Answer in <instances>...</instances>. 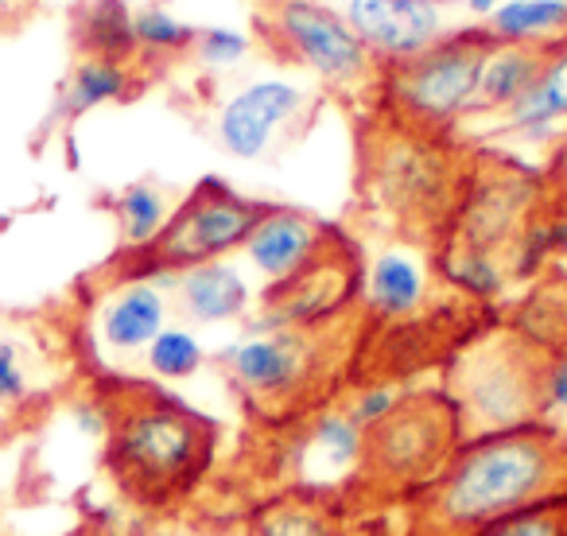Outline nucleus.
Instances as JSON below:
<instances>
[{"mask_svg": "<svg viewBox=\"0 0 567 536\" xmlns=\"http://www.w3.org/2000/svg\"><path fill=\"white\" fill-rule=\"evenodd\" d=\"M489 48L494 40L486 32H458L409 63L389 66L385 90L401 121H409V128L420 133H435L474 113Z\"/></svg>", "mask_w": 567, "mask_h": 536, "instance_id": "obj_6", "label": "nucleus"}, {"mask_svg": "<svg viewBox=\"0 0 567 536\" xmlns=\"http://www.w3.org/2000/svg\"><path fill=\"white\" fill-rule=\"evenodd\" d=\"M559 443H564V451H567V424L559 427Z\"/></svg>", "mask_w": 567, "mask_h": 536, "instance_id": "obj_33", "label": "nucleus"}, {"mask_svg": "<svg viewBox=\"0 0 567 536\" xmlns=\"http://www.w3.org/2000/svg\"><path fill=\"white\" fill-rule=\"evenodd\" d=\"M234 389L265 412H288L319 389L327 370L323 331H257L221 354Z\"/></svg>", "mask_w": 567, "mask_h": 536, "instance_id": "obj_7", "label": "nucleus"}, {"mask_svg": "<svg viewBox=\"0 0 567 536\" xmlns=\"http://www.w3.org/2000/svg\"><path fill=\"white\" fill-rule=\"evenodd\" d=\"M113 214H117L121 229V249L141 252L148 249L159 237V229L172 218V206H167L164 190L156 183H128L117 198H113Z\"/></svg>", "mask_w": 567, "mask_h": 536, "instance_id": "obj_23", "label": "nucleus"}, {"mask_svg": "<svg viewBox=\"0 0 567 536\" xmlns=\"http://www.w3.org/2000/svg\"><path fill=\"white\" fill-rule=\"evenodd\" d=\"M268 214L265 203L229 190L221 179H203L179 206L172 210L159 237L141 252H125L128 277L125 280H148V277H175L183 268L221 260L226 252L241 249L245 237L257 229V221Z\"/></svg>", "mask_w": 567, "mask_h": 536, "instance_id": "obj_4", "label": "nucleus"}, {"mask_svg": "<svg viewBox=\"0 0 567 536\" xmlns=\"http://www.w3.org/2000/svg\"><path fill=\"white\" fill-rule=\"evenodd\" d=\"M66 536H94V533H90V528H79V533H66Z\"/></svg>", "mask_w": 567, "mask_h": 536, "instance_id": "obj_34", "label": "nucleus"}, {"mask_svg": "<svg viewBox=\"0 0 567 536\" xmlns=\"http://www.w3.org/2000/svg\"><path fill=\"white\" fill-rule=\"evenodd\" d=\"M94 401L105 416V474L136 509H172L210 474L218 427L203 412L144 381H105Z\"/></svg>", "mask_w": 567, "mask_h": 536, "instance_id": "obj_1", "label": "nucleus"}, {"mask_svg": "<svg viewBox=\"0 0 567 536\" xmlns=\"http://www.w3.org/2000/svg\"><path fill=\"white\" fill-rule=\"evenodd\" d=\"M497 4H502V0H497Z\"/></svg>", "mask_w": 567, "mask_h": 536, "instance_id": "obj_35", "label": "nucleus"}, {"mask_svg": "<svg viewBox=\"0 0 567 536\" xmlns=\"http://www.w3.org/2000/svg\"><path fill=\"white\" fill-rule=\"evenodd\" d=\"M365 292H370V308L381 319H409L424 308L427 272L416 257H409L401 249H389L373 260L370 277H365Z\"/></svg>", "mask_w": 567, "mask_h": 536, "instance_id": "obj_17", "label": "nucleus"}, {"mask_svg": "<svg viewBox=\"0 0 567 536\" xmlns=\"http://www.w3.org/2000/svg\"><path fill=\"white\" fill-rule=\"evenodd\" d=\"M458 443H463V424L447 393L401 396V404L365 432L358 474L365 486L389 494L424 489L447 466Z\"/></svg>", "mask_w": 567, "mask_h": 536, "instance_id": "obj_3", "label": "nucleus"}, {"mask_svg": "<svg viewBox=\"0 0 567 536\" xmlns=\"http://www.w3.org/2000/svg\"><path fill=\"white\" fill-rule=\"evenodd\" d=\"M544 66V51L528 43H494L478 79V102L474 110H509L520 94L536 82Z\"/></svg>", "mask_w": 567, "mask_h": 536, "instance_id": "obj_18", "label": "nucleus"}, {"mask_svg": "<svg viewBox=\"0 0 567 536\" xmlns=\"http://www.w3.org/2000/svg\"><path fill=\"white\" fill-rule=\"evenodd\" d=\"M342 536H347V533H342Z\"/></svg>", "mask_w": 567, "mask_h": 536, "instance_id": "obj_36", "label": "nucleus"}, {"mask_svg": "<svg viewBox=\"0 0 567 536\" xmlns=\"http://www.w3.org/2000/svg\"><path fill=\"white\" fill-rule=\"evenodd\" d=\"M167 288L175 292L183 319H190L198 327L226 323V319H237L249 308V285L226 260H206V265L183 268V272H175Z\"/></svg>", "mask_w": 567, "mask_h": 536, "instance_id": "obj_15", "label": "nucleus"}, {"mask_svg": "<svg viewBox=\"0 0 567 536\" xmlns=\"http://www.w3.org/2000/svg\"><path fill=\"white\" fill-rule=\"evenodd\" d=\"M474 536H567V494L509 513V517L478 528Z\"/></svg>", "mask_w": 567, "mask_h": 536, "instance_id": "obj_26", "label": "nucleus"}, {"mask_svg": "<svg viewBox=\"0 0 567 536\" xmlns=\"http://www.w3.org/2000/svg\"><path fill=\"white\" fill-rule=\"evenodd\" d=\"M567 121V48L544 59L536 82L505 110V128L520 133L528 141H540L556 125Z\"/></svg>", "mask_w": 567, "mask_h": 536, "instance_id": "obj_16", "label": "nucleus"}, {"mask_svg": "<svg viewBox=\"0 0 567 536\" xmlns=\"http://www.w3.org/2000/svg\"><path fill=\"white\" fill-rule=\"evenodd\" d=\"M567 494V451L544 424L463 440L420 489L424 536H474L494 520Z\"/></svg>", "mask_w": 567, "mask_h": 536, "instance_id": "obj_2", "label": "nucleus"}, {"mask_svg": "<svg viewBox=\"0 0 567 536\" xmlns=\"http://www.w3.org/2000/svg\"><path fill=\"white\" fill-rule=\"evenodd\" d=\"M28 393H32V385H28L24 362H20V347L0 339V404L17 409L28 401Z\"/></svg>", "mask_w": 567, "mask_h": 536, "instance_id": "obj_31", "label": "nucleus"}, {"mask_svg": "<svg viewBox=\"0 0 567 536\" xmlns=\"http://www.w3.org/2000/svg\"><path fill=\"white\" fill-rule=\"evenodd\" d=\"M567 32V0H502L486 17V35L494 43H540Z\"/></svg>", "mask_w": 567, "mask_h": 536, "instance_id": "obj_20", "label": "nucleus"}, {"mask_svg": "<svg viewBox=\"0 0 567 536\" xmlns=\"http://www.w3.org/2000/svg\"><path fill=\"white\" fill-rule=\"evenodd\" d=\"M133 35H136V48H148V51H183V48H195L198 28H190V24H183V20H175L167 9H141L133 17Z\"/></svg>", "mask_w": 567, "mask_h": 536, "instance_id": "obj_28", "label": "nucleus"}, {"mask_svg": "<svg viewBox=\"0 0 567 536\" xmlns=\"http://www.w3.org/2000/svg\"><path fill=\"white\" fill-rule=\"evenodd\" d=\"M167 323V296L156 280H125L102 308V342L117 354H141Z\"/></svg>", "mask_w": 567, "mask_h": 536, "instance_id": "obj_14", "label": "nucleus"}, {"mask_svg": "<svg viewBox=\"0 0 567 536\" xmlns=\"http://www.w3.org/2000/svg\"><path fill=\"white\" fill-rule=\"evenodd\" d=\"M540 416H567V350L544 365Z\"/></svg>", "mask_w": 567, "mask_h": 536, "instance_id": "obj_32", "label": "nucleus"}, {"mask_svg": "<svg viewBox=\"0 0 567 536\" xmlns=\"http://www.w3.org/2000/svg\"><path fill=\"white\" fill-rule=\"evenodd\" d=\"M447 280L455 288H463L466 296H474V300H494L505 288L502 265L494 260V252L482 249H458L447 265Z\"/></svg>", "mask_w": 567, "mask_h": 536, "instance_id": "obj_27", "label": "nucleus"}, {"mask_svg": "<svg viewBox=\"0 0 567 536\" xmlns=\"http://www.w3.org/2000/svg\"><path fill=\"white\" fill-rule=\"evenodd\" d=\"M540 381L544 362L513 339L486 342L474 354H466L447 393L455 401L463 440L536 424V416H540Z\"/></svg>", "mask_w": 567, "mask_h": 536, "instance_id": "obj_5", "label": "nucleus"}, {"mask_svg": "<svg viewBox=\"0 0 567 536\" xmlns=\"http://www.w3.org/2000/svg\"><path fill=\"white\" fill-rule=\"evenodd\" d=\"M347 24L389 66L409 63L443 40L440 0H347Z\"/></svg>", "mask_w": 567, "mask_h": 536, "instance_id": "obj_10", "label": "nucleus"}, {"mask_svg": "<svg viewBox=\"0 0 567 536\" xmlns=\"http://www.w3.org/2000/svg\"><path fill=\"white\" fill-rule=\"evenodd\" d=\"M358 292V265L350 268L347 257H334L323 249L300 277L284 280V285L268 288L265 296V319L260 331H319L327 319H334Z\"/></svg>", "mask_w": 567, "mask_h": 536, "instance_id": "obj_9", "label": "nucleus"}, {"mask_svg": "<svg viewBox=\"0 0 567 536\" xmlns=\"http://www.w3.org/2000/svg\"><path fill=\"white\" fill-rule=\"evenodd\" d=\"M362 447H365V432L347 412H319L300 440V471L327 466V474L339 478V474L358 471Z\"/></svg>", "mask_w": 567, "mask_h": 536, "instance_id": "obj_19", "label": "nucleus"}, {"mask_svg": "<svg viewBox=\"0 0 567 536\" xmlns=\"http://www.w3.org/2000/svg\"><path fill=\"white\" fill-rule=\"evenodd\" d=\"M195 51L206 66H234L245 59L249 40L241 32H229V28H203L195 35Z\"/></svg>", "mask_w": 567, "mask_h": 536, "instance_id": "obj_30", "label": "nucleus"}, {"mask_svg": "<svg viewBox=\"0 0 567 536\" xmlns=\"http://www.w3.org/2000/svg\"><path fill=\"white\" fill-rule=\"evenodd\" d=\"M308 94L288 79H260L237 90L218 113V141L234 159H260L276 133L300 121Z\"/></svg>", "mask_w": 567, "mask_h": 536, "instance_id": "obj_11", "label": "nucleus"}, {"mask_svg": "<svg viewBox=\"0 0 567 536\" xmlns=\"http://www.w3.org/2000/svg\"><path fill=\"white\" fill-rule=\"evenodd\" d=\"M381 195L389 206H401V210L424 214L432 206L443 203L447 195V164L440 159V152L420 136H401L385 148L378 164Z\"/></svg>", "mask_w": 567, "mask_h": 536, "instance_id": "obj_13", "label": "nucleus"}, {"mask_svg": "<svg viewBox=\"0 0 567 536\" xmlns=\"http://www.w3.org/2000/svg\"><path fill=\"white\" fill-rule=\"evenodd\" d=\"M323 249H327V229L311 214L292 210V206H268V214L257 221V229L241 245L249 265L272 288L300 277Z\"/></svg>", "mask_w": 567, "mask_h": 536, "instance_id": "obj_12", "label": "nucleus"}, {"mask_svg": "<svg viewBox=\"0 0 567 536\" xmlns=\"http://www.w3.org/2000/svg\"><path fill=\"white\" fill-rule=\"evenodd\" d=\"M249 536H342L334 513L316 497H276L249 517Z\"/></svg>", "mask_w": 567, "mask_h": 536, "instance_id": "obj_24", "label": "nucleus"}, {"mask_svg": "<svg viewBox=\"0 0 567 536\" xmlns=\"http://www.w3.org/2000/svg\"><path fill=\"white\" fill-rule=\"evenodd\" d=\"M148 358V370L156 373L159 381H187L198 373V365L206 362L203 342L195 339L183 327H164V331L152 339V347L144 350Z\"/></svg>", "mask_w": 567, "mask_h": 536, "instance_id": "obj_25", "label": "nucleus"}, {"mask_svg": "<svg viewBox=\"0 0 567 536\" xmlns=\"http://www.w3.org/2000/svg\"><path fill=\"white\" fill-rule=\"evenodd\" d=\"M133 79H128L125 63H110V59H82L66 79L63 94H59V117H82V113L97 110L105 102H121L128 94Z\"/></svg>", "mask_w": 567, "mask_h": 536, "instance_id": "obj_22", "label": "nucleus"}, {"mask_svg": "<svg viewBox=\"0 0 567 536\" xmlns=\"http://www.w3.org/2000/svg\"><path fill=\"white\" fill-rule=\"evenodd\" d=\"M74 35L86 59H110V63H128L136 51L133 12L125 0H90L82 4L74 20Z\"/></svg>", "mask_w": 567, "mask_h": 536, "instance_id": "obj_21", "label": "nucleus"}, {"mask_svg": "<svg viewBox=\"0 0 567 536\" xmlns=\"http://www.w3.org/2000/svg\"><path fill=\"white\" fill-rule=\"evenodd\" d=\"M265 24L284 55H292L331 86H362L365 79H373V55L365 43L342 12L319 0H272Z\"/></svg>", "mask_w": 567, "mask_h": 536, "instance_id": "obj_8", "label": "nucleus"}, {"mask_svg": "<svg viewBox=\"0 0 567 536\" xmlns=\"http://www.w3.org/2000/svg\"><path fill=\"white\" fill-rule=\"evenodd\" d=\"M396 404H401V393H396L393 385H365V389H358V393L350 396V404L342 412H347V416L354 420L362 432H370V427L381 424V420H385Z\"/></svg>", "mask_w": 567, "mask_h": 536, "instance_id": "obj_29", "label": "nucleus"}]
</instances>
